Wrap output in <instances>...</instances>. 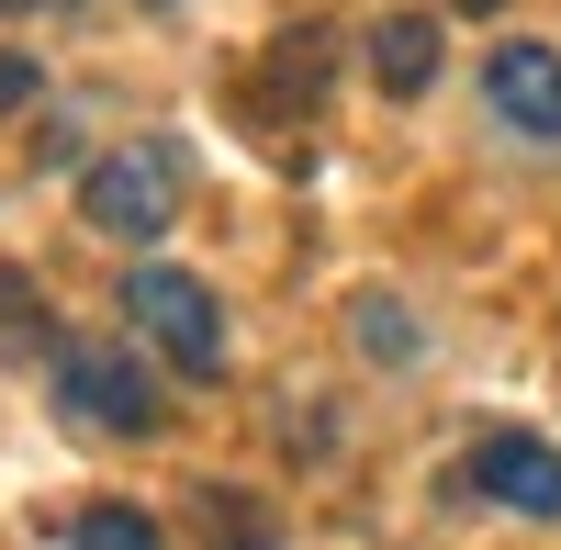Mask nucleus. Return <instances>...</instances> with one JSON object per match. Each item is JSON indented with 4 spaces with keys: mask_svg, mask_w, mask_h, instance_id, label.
Returning <instances> with one entry per match:
<instances>
[{
    "mask_svg": "<svg viewBox=\"0 0 561 550\" xmlns=\"http://www.w3.org/2000/svg\"><path fill=\"white\" fill-rule=\"evenodd\" d=\"M180 192H192V158H180L169 135H147V147H113L79 180V214H90V237H169Z\"/></svg>",
    "mask_w": 561,
    "mask_h": 550,
    "instance_id": "1",
    "label": "nucleus"
},
{
    "mask_svg": "<svg viewBox=\"0 0 561 550\" xmlns=\"http://www.w3.org/2000/svg\"><path fill=\"white\" fill-rule=\"evenodd\" d=\"M124 314L169 348V371H180V382H225V303H214V282H192V270L147 259V270L124 282Z\"/></svg>",
    "mask_w": 561,
    "mask_h": 550,
    "instance_id": "2",
    "label": "nucleus"
},
{
    "mask_svg": "<svg viewBox=\"0 0 561 550\" xmlns=\"http://www.w3.org/2000/svg\"><path fill=\"white\" fill-rule=\"evenodd\" d=\"M57 416L102 427V438H147L158 427V382L124 337H68L57 348Z\"/></svg>",
    "mask_w": 561,
    "mask_h": 550,
    "instance_id": "3",
    "label": "nucleus"
},
{
    "mask_svg": "<svg viewBox=\"0 0 561 550\" xmlns=\"http://www.w3.org/2000/svg\"><path fill=\"white\" fill-rule=\"evenodd\" d=\"M472 494L483 506H505V517H561V449L550 438H528V427H494L483 449H472Z\"/></svg>",
    "mask_w": 561,
    "mask_h": 550,
    "instance_id": "4",
    "label": "nucleus"
},
{
    "mask_svg": "<svg viewBox=\"0 0 561 550\" xmlns=\"http://www.w3.org/2000/svg\"><path fill=\"white\" fill-rule=\"evenodd\" d=\"M325 79H337V45H325L314 23H293V34H280L270 57H259V79H248V113H270L280 135H293V124L325 102Z\"/></svg>",
    "mask_w": 561,
    "mask_h": 550,
    "instance_id": "5",
    "label": "nucleus"
},
{
    "mask_svg": "<svg viewBox=\"0 0 561 550\" xmlns=\"http://www.w3.org/2000/svg\"><path fill=\"white\" fill-rule=\"evenodd\" d=\"M483 90H494V113L539 135V147H561V45H494L483 57Z\"/></svg>",
    "mask_w": 561,
    "mask_h": 550,
    "instance_id": "6",
    "label": "nucleus"
},
{
    "mask_svg": "<svg viewBox=\"0 0 561 550\" xmlns=\"http://www.w3.org/2000/svg\"><path fill=\"white\" fill-rule=\"evenodd\" d=\"M370 79H382L393 102H415V90L438 79V23H427V12H393V23H370Z\"/></svg>",
    "mask_w": 561,
    "mask_h": 550,
    "instance_id": "7",
    "label": "nucleus"
},
{
    "mask_svg": "<svg viewBox=\"0 0 561 550\" xmlns=\"http://www.w3.org/2000/svg\"><path fill=\"white\" fill-rule=\"evenodd\" d=\"M57 539H79V550H158V517L147 506H79V517H57Z\"/></svg>",
    "mask_w": 561,
    "mask_h": 550,
    "instance_id": "8",
    "label": "nucleus"
},
{
    "mask_svg": "<svg viewBox=\"0 0 561 550\" xmlns=\"http://www.w3.org/2000/svg\"><path fill=\"white\" fill-rule=\"evenodd\" d=\"M34 326H45V303L23 270H0V359H34Z\"/></svg>",
    "mask_w": 561,
    "mask_h": 550,
    "instance_id": "9",
    "label": "nucleus"
},
{
    "mask_svg": "<svg viewBox=\"0 0 561 550\" xmlns=\"http://www.w3.org/2000/svg\"><path fill=\"white\" fill-rule=\"evenodd\" d=\"M359 348L370 359H415V326H404L393 303H359Z\"/></svg>",
    "mask_w": 561,
    "mask_h": 550,
    "instance_id": "10",
    "label": "nucleus"
},
{
    "mask_svg": "<svg viewBox=\"0 0 561 550\" xmlns=\"http://www.w3.org/2000/svg\"><path fill=\"white\" fill-rule=\"evenodd\" d=\"M34 90H45V68L23 57V45H0V113H23V102H34Z\"/></svg>",
    "mask_w": 561,
    "mask_h": 550,
    "instance_id": "11",
    "label": "nucleus"
},
{
    "mask_svg": "<svg viewBox=\"0 0 561 550\" xmlns=\"http://www.w3.org/2000/svg\"><path fill=\"white\" fill-rule=\"evenodd\" d=\"M449 12H505V0H449Z\"/></svg>",
    "mask_w": 561,
    "mask_h": 550,
    "instance_id": "12",
    "label": "nucleus"
},
{
    "mask_svg": "<svg viewBox=\"0 0 561 550\" xmlns=\"http://www.w3.org/2000/svg\"><path fill=\"white\" fill-rule=\"evenodd\" d=\"M0 12H12V0H0Z\"/></svg>",
    "mask_w": 561,
    "mask_h": 550,
    "instance_id": "13",
    "label": "nucleus"
}]
</instances>
